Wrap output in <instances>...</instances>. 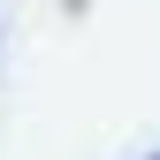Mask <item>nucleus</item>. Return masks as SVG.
I'll list each match as a JSON object with an SVG mask.
<instances>
[{
    "label": "nucleus",
    "mask_w": 160,
    "mask_h": 160,
    "mask_svg": "<svg viewBox=\"0 0 160 160\" xmlns=\"http://www.w3.org/2000/svg\"><path fill=\"white\" fill-rule=\"evenodd\" d=\"M152 160H160V152H152Z\"/></svg>",
    "instance_id": "1"
}]
</instances>
